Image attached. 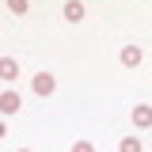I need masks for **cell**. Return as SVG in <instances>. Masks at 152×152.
<instances>
[{
    "label": "cell",
    "mask_w": 152,
    "mask_h": 152,
    "mask_svg": "<svg viewBox=\"0 0 152 152\" xmlns=\"http://www.w3.org/2000/svg\"><path fill=\"white\" fill-rule=\"evenodd\" d=\"M53 88H57V80H53L50 72H38V76H34V91H38V95H53Z\"/></svg>",
    "instance_id": "2"
},
{
    "label": "cell",
    "mask_w": 152,
    "mask_h": 152,
    "mask_svg": "<svg viewBox=\"0 0 152 152\" xmlns=\"http://www.w3.org/2000/svg\"><path fill=\"white\" fill-rule=\"evenodd\" d=\"M141 46H122V65H126V69H137V65H141Z\"/></svg>",
    "instance_id": "1"
},
{
    "label": "cell",
    "mask_w": 152,
    "mask_h": 152,
    "mask_svg": "<svg viewBox=\"0 0 152 152\" xmlns=\"http://www.w3.org/2000/svg\"><path fill=\"white\" fill-rule=\"evenodd\" d=\"M133 126L137 129H148L152 126V107H133Z\"/></svg>",
    "instance_id": "3"
},
{
    "label": "cell",
    "mask_w": 152,
    "mask_h": 152,
    "mask_svg": "<svg viewBox=\"0 0 152 152\" xmlns=\"http://www.w3.org/2000/svg\"><path fill=\"white\" fill-rule=\"evenodd\" d=\"M65 19H69V23H80V19H84V4H80V0H69V4H65Z\"/></svg>",
    "instance_id": "5"
},
{
    "label": "cell",
    "mask_w": 152,
    "mask_h": 152,
    "mask_svg": "<svg viewBox=\"0 0 152 152\" xmlns=\"http://www.w3.org/2000/svg\"><path fill=\"white\" fill-rule=\"evenodd\" d=\"M19 107H23V99H19L15 91H4V95H0V110H4V114H15Z\"/></svg>",
    "instance_id": "4"
},
{
    "label": "cell",
    "mask_w": 152,
    "mask_h": 152,
    "mask_svg": "<svg viewBox=\"0 0 152 152\" xmlns=\"http://www.w3.org/2000/svg\"><path fill=\"white\" fill-rule=\"evenodd\" d=\"M118 152H145V148H141V141H137V137H122Z\"/></svg>",
    "instance_id": "7"
},
{
    "label": "cell",
    "mask_w": 152,
    "mask_h": 152,
    "mask_svg": "<svg viewBox=\"0 0 152 152\" xmlns=\"http://www.w3.org/2000/svg\"><path fill=\"white\" fill-rule=\"evenodd\" d=\"M72 152H95V145H91V141H76Z\"/></svg>",
    "instance_id": "9"
},
{
    "label": "cell",
    "mask_w": 152,
    "mask_h": 152,
    "mask_svg": "<svg viewBox=\"0 0 152 152\" xmlns=\"http://www.w3.org/2000/svg\"><path fill=\"white\" fill-rule=\"evenodd\" d=\"M19 152H31V148H19Z\"/></svg>",
    "instance_id": "10"
},
{
    "label": "cell",
    "mask_w": 152,
    "mask_h": 152,
    "mask_svg": "<svg viewBox=\"0 0 152 152\" xmlns=\"http://www.w3.org/2000/svg\"><path fill=\"white\" fill-rule=\"evenodd\" d=\"M0 76H4V80H15V76H19L15 57H4V61H0Z\"/></svg>",
    "instance_id": "6"
},
{
    "label": "cell",
    "mask_w": 152,
    "mask_h": 152,
    "mask_svg": "<svg viewBox=\"0 0 152 152\" xmlns=\"http://www.w3.org/2000/svg\"><path fill=\"white\" fill-rule=\"evenodd\" d=\"M27 8H31L27 0H8V12H15V15H27Z\"/></svg>",
    "instance_id": "8"
}]
</instances>
